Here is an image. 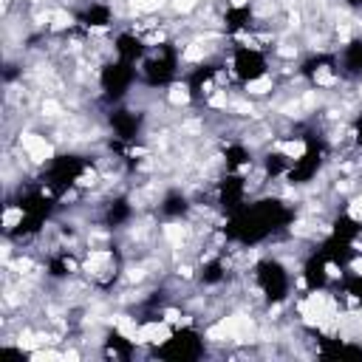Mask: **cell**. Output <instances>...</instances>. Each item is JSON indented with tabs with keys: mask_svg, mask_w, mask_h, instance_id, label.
Wrapping results in <instances>:
<instances>
[{
	"mask_svg": "<svg viewBox=\"0 0 362 362\" xmlns=\"http://www.w3.org/2000/svg\"><path fill=\"white\" fill-rule=\"evenodd\" d=\"M229 68H232L235 79L246 85V82L260 79V76L269 74V59H266V54L260 51V45H249V42H243V45H235V48H232Z\"/></svg>",
	"mask_w": 362,
	"mask_h": 362,
	"instance_id": "obj_3",
	"label": "cell"
},
{
	"mask_svg": "<svg viewBox=\"0 0 362 362\" xmlns=\"http://www.w3.org/2000/svg\"><path fill=\"white\" fill-rule=\"evenodd\" d=\"M337 68L348 79H362V37H354L342 45L337 57Z\"/></svg>",
	"mask_w": 362,
	"mask_h": 362,
	"instance_id": "obj_4",
	"label": "cell"
},
{
	"mask_svg": "<svg viewBox=\"0 0 362 362\" xmlns=\"http://www.w3.org/2000/svg\"><path fill=\"white\" fill-rule=\"evenodd\" d=\"M252 277H255V294L263 297V303L269 305H280L288 300L291 291V277L288 269L280 257H263L252 266Z\"/></svg>",
	"mask_w": 362,
	"mask_h": 362,
	"instance_id": "obj_1",
	"label": "cell"
},
{
	"mask_svg": "<svg viewBox=\"0 0 362 362\" xmlns=\"http://www.w3.org/2000/svg\"><path fill=\"white\" fill-rule=\"evenodd\" d=\"M189 209H192V204H189V198H187L181 189H170V192H164L161 201H158V215H164V218H181V215H187Z\"/></svg>",
	"mask_w": 362,
	"mask_h": 362,
	"instance_id": "obj_5",
	"label": "cell"
},
{
	"mask_svg": "<svg viewBox=\"0 0 362 362\" xmlns=\"http://www.w3.org/2000/svg\"><path fill=\"white\" fill-rule=\"evenodd\" d=\"M133 79H136V68L130 62H122V59H107L102 68H99V88H102V96L107 102H122L130 88H133Z\"/></svg>",
	"mask_w": 362,
	"mask_h": 362,
	"instance_id": "obj_2",
	"label": "cell"
},
{
	"mask_svg": "<svg viewBox=\"0 0 362 362\" xmlns=\"http://www.w3.org/2000/svg\"><path fill=\"white\" fill-rule=\"evenodd\" d=\"M351 133H354V141H356V144H359V147H362V116H359V119H356V124H354V127H351Z\"/></svg>",
	"mask_w": 362,
	"mask_h": 362,
	"instance_id": "obj_6",
	"label": "cell"
},
{
	"mask_svg": "<svg viewBox=\"0 0 362 362\" xmlns=\"http://www.w3.org/2000/svg\"><path fill=\"white\" fill-rule=\"evenodd\" d=\"M348 8H362V0H345Z\"/></svg>",
	"mask_w": 362,
	"mask_h": 362,
	"instance_id": "obj_7",
	"label": "cell"
}]
</instances>
